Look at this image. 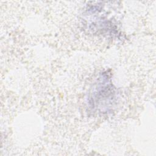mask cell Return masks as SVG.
I'll use <instances>...</instances> for the list:
<instances>
[{
  "label": "cell",
  "instance_id": "obj_1",
  "mask_svg": "<svg viewBox=\"0 0 156 156\" xmlns=\"http://www.w3.org/2000/svg\"><path fill=\"white\" fill-rule=\"evenodd\" d=\"M115 98V92L110 78L108 74L103 73L90 93V107L99 112H107L113 106Z\"/></svg>",
  "mask_w": 156,
  "mask_h": 156
}]
</instances>
